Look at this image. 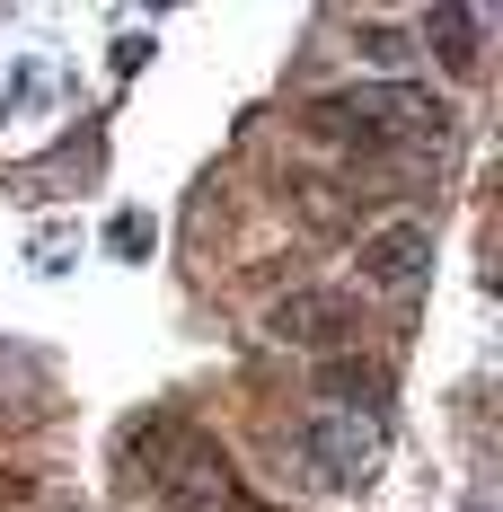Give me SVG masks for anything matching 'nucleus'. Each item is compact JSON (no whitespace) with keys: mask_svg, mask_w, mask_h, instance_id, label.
<instances>
[{"mask_svg":"<svg viewBox=\"0 0 503 512\" xmlns=\"http://www.w3.org/2000/svg\"><path fill=\"white\" fill-rule=\"evenodd\" d=\"M345 327H353L345 292H318V283H292L283 301L265 309V336L292 345V354H327V345H345Z\"/></svg>","mask_w":503,"mask_h":512,"instance_id":"4","label":"nucleus"},{"mask_svg":"<svg viewBox=\"0 0 503 512\" xmlns=\"http://www.w3.org/2000/svg\"><path fill=\"white\" fill-rule=\"evenodd\" d=\"M301 468L318 477V486H362L371 468H380V415H362V407H318L301 424Z\"/></svg>","mask_w":503,"mask_h":512,"instance_id":"3","label":"nucleus"},{"mask_svg":"<svg viewBox=\"0 0 503 512\" xmlns=\"http://www.w3.org/2000/svg\"><path fill=\"white\" fill-rule=\"evenodd\" d=\"M0 504H27V477H0Z\"/></svg>","mask_w":503,"mask_h":512,"instance_id":"7","label":"nucleus"},{"mask_svg":"<svg viewBox=\"0 0 503 512\" xmlns=\"http://www.w3.org/2000/svg\"><path fill=\"white\" fill-rule=\"evenodd\" d=\"M424 45L442 53V71H477V9L433 0V9H424Z\"/></svg>","mask_w":503,"mask_h":512,"instance_id":"6","label":"nucleus"},{"mask_svg":"<svg viewBox=\"0 0 503 512\" xmlns=\"http://www.w3.org/2000/svg\"><path fill=\"white\" fill-rule=\"evenodd\" d=\"M318 124H353V133H371L380 151H442V142H451V106L433 98L424 80H371V89H345V98L318 106Z\"/></svg>","mask_w":503,"mask_h":512,"instance_id":"1","label":"nucleus"},{"mask_svg":"<svg viewBox=\"0 0 503 512\" xmlns=\"http://www.w3.org/2000/svg\"><path fill=\"white\" fill-rule=\"evenodd\" d=\"M142 451H151L168 504H186V512H239V477H230V460H221V442H212V433L168 424V415H159V433L142 442Z\"/></svg>","mask_w":503,"mask_h":512,"instance_id":"2","label":"nucleus"},{"mask_svg":"<svg viewBox=\"0 0 503 512\" xmlns=\"http://www.w3.org/2000/svg\"><path fill=\"white\" fill-rule=\"evenodd\" d=\"M353 265H362L371 292H415V283H433V230L424 221H380Z\"/></svg>","mask_w":503,"mask_h":512,"instance_id":"5","label":"nucleus"}]
</instances>
